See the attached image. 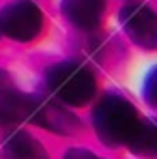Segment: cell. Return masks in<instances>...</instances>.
<instances>
[{
    "mask_svg": "<svg viewBox=\"0 0 157 159\" xmlns=\"http://www.w3.org/2000/svg\"><path fill=\"white\" fill-rule=\"evenodd\" d=\"M140 125L142 123L136 114V107L121 97L110 95L95 110V127L110 144L131 142Z\"/></svg>",
    "mask_w": 157,
    "mask_h": 159,
    "instance_id": "cell-1",
    "label": "cell"
},
{
    "mask_svg": "<svg viewBox=\"0 0 157 159\" xmlns=\"http://www.w3.org/2000/svg\"><path fill=\"white\" fill-rule=\"evenodd\" d=\"M48 82L54 95L71 106H84L95 93V78L78 62L56 65L50 71Z\"/></svg>",
    "mask_w": 157,
    "mask_h": 159,
    "instance_id": "cell-2",
    "label": "cell"
},
{
    "mask_svg": "<svg viewBox=\"0 0 157 159\" xmlns=\"http://www.w3.org/2000/svg\"><path fill=\"white\" fill-rule=\"evenodd\" d=\"M43 24V15L37 4L30 0H17L0 11V30L11 39L28 41L39 34Z\"/></svg>",
    "mask_w": 157,
    "mask_h": 159,
    "instance_id": "cell-3",
    "label": "cell"
},
{
    "mask_svg": "<svg viewBox=\"0 0 157 159\" xmlns=\"http://www.w3.org/2000/svg\"><path fill=\"white\" fill-rule=\"evenodd\" d=\"M121 22H125L129 34L136 41H140L144 45L155 43V15L151 13L149 7H144V4L125 7V11L121 13Z\"/></svg>",
    "mask_w": 157,
    "mask_h": 159,
    "instance_id": "cell-4",
    "label": "cell"
},
{
    "mask_svg": "<svg viewBox=\"0 0 157 159\" xmlns=\"http://www.w3.org/2000/svg\"><path fill=\"white\" fill-rule=\"evenodd\" d=\"M105 9V0H65V15L78 28H95Z\"/></svg>",
    "mask_w": 157,
    "mask_h": 159,
    "instance_id": "cell-5",
    "label": "cell"
},
{
    "mask_svg": "<svg viewBox=\"0 0 157 159\" xmlns=\"http://www.w3.org/2000/svg\"><path fill=\"white\" fill-rule=\"evenodd\" d=\"M7 146L15 155V159H48L45 151L41 148V144L32 135H28L26 131H15L9 138Z\"/></svg>",
    "mask_w": 157,
    "mask_h": 159,
    "instance_id": "cell-6",
    "label": "cell"
},
{
    "mask_svg": "<svg viewBox=\"0 0 157 159\" xmlns=\"http://www.w3.org/2000/svg\"><path fill=\"white\" fill-rule=\"evenodd\" d=\"M65 159H101L97 157L95 153H90V151H84V148H73V151H69Z\"/></svg>",
    "mask_w": 157,
    "mask_h": 159,
    "instance_id": "cell-7",
    "label": "cell"
}]
</instances>
